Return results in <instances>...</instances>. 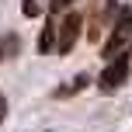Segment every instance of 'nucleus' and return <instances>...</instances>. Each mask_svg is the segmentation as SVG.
<instances>
[{"label":"nucleus","mask_w":132,"mask_h":132,"mask_svg":"<svg viewBox=\"0 0 132 132\" xmlns=\"http://www.w3.org/2000/svg\"><path fill=\"white\" fill-rule=\"evenodd\" d=\"M132 42V7H122L118 18L111 21V35L104 38V59H115L129 49Z\"/></svg>","instance_id":"f257e3e1"},{"label":"nucleus","mask_w":132,"mask_h":132,"mask_svg":"<svg viewBox=\"0 0 132 132\" xmlns=\"http://www.w3.org/2000/svg\"><path fill=\"white\" fill-rule=\"evenodd\" d=\"M125 80H129V49L122 56H115V59H108V66L101 70V77H97V87L104 94H115Z\"/></svg>","instance_id":"f03ea898"},{"label":"nucleus","mask_w":132,"mask_h":132,"mask_svg":"<svg viewBox=\"0 0 132 132\" xmlns=\"http://www.w3.org/2000/svg\"><path fill=\"white\" fill-rule=\"evenodd\" d=\"M80 28H84V18L80 14H66V18L59 21V38H56V49L66 56L73 45H77V35H80Z\"/></svg>","instance_id":"7ed1b4c3"},{"label":"nucleus","mask_w":132,"mask_h":132,"mask_svg":"<svg viewBox=\"0 0 132 132\" xmlns=\"http://www.w3.org/2000/svg\"><path fill=\"white\" fill-rule=\"evenodd\" d=\"M56 38H59V21L49 18L45 28H42V38H38V52H52V49H56Z\"/></svg>","instance_id":"20e7f679"},{"label":"nucleus","mask_w":132,"mask_h":132,"mask_svg":"<svg viewBox=\"0 0 132 132\" xmlns=\"http://www.w3.org/2000/svg\"><path fill=\"white\" fill-rule=\"evenodd\" d=\"M87 84H90V77H84V73H80V77L73 80L70 87H59V90H56V97H66V94H77V90H84Z\"/></svg>","instance_id":"39448f33"},{"label":"nucleus","mask_w":132,"mask_h":132,"mask_svg":"<svg viewBox=\"0 0 132 132\" xmlns=\"http://www.w3.org/2000/svg\"><path fill=\"white\" fill-rule=\"evenodd\" d=\"M18 52V38L14 35H7V38H0V59H7V56Z\"/></svg>","instance_id":"423d86ee"},{"label":"nucleus","mask_w":132,"mask_h":132,"mask_svg":"<svg viewBox=\"0 0 132 132\" xmlns=\"http://www.w3.org/2000/svg\"><path fill=\"white\" fill-rule=\"evenodd\" d=\"M21 14H24V18H38L42 14V0H24V4H21Z\"/></svg>","instance_id":"0eeeda50"},{"label":"nucleus","mask_w":132,"mask_h":132,"mask_svg":"<svg viewBox=\"0 0 132 132\" xmlns=\"http://www.w3.org/2000/svg\"><path fill=\"white\" fill-rule=\"evenodd\" d=\"M70 4H77V0H49V7H52L56 14H63L66 7H70Z\"/></svg>","instance_id":"6e6552de"},{"label":"nucleus","mask_w":132,"mask_h":132,"mask_svg":"<svg viewBox=\"0 0 132 132\" xmlns=\"http://www.w3.org/2000/svg\"><path fill=\"white\" fill-rule=\"evenodd\" d=\"M4 118H7V97L0 94V122H4Z\"/></svg>","instance_id":"1a4fd4ad"}]
</instances>
